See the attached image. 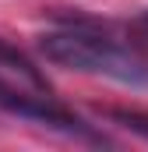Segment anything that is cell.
I'll return each instance as SVG.
<instances>
[{
  "mask_svg": "<svg viewBox=\"0 0 148 152\" xmlns=\"http://www.w3.org/2000/svg\"><path fill=\"white\" fill-rule=\"evenodd\" d=\"M39 50H42L46 60H53L57 67H67V71L113 78V81L134 85V88L148 85V64L145 60H138L131 50H123L110 36H99V32H88V28L49 32V36H42Z\"/></svg>",
  "mask_w": 148,
  "mask_h": 152,
  "instance_id": "cell-1",
  "label": "cell"
},
{
  "mask_svg": "<svg viewBox=\"0 0 148 152\" xmlns=\"http://www.w3.org/2000/svg\"><path fill=\"white\" fill-rule=\"evenodd\" d=\"M0 110L18 117V120H28V124H39V127H53L60 134L81 138V142H102L85 120L67 113L64 106H57L49 99V92H39L32 85H11L7 78H0Z\"/></svg>",
  "mask_w": 148,
  "mask_h": 152,
  "instance_id": "cell-2",
  "label": "cell"
},
{
  "mask_svg": "<svg viewBox=\"0 0 148 152\" xmlns=\"http://www.w3.org/2000/svg\"><path fill=\"white\" fill-rule=\"evenodd\" d=\"M106 117H110V120H116L120 127H127V131L141 134V138L148 142V113H141V110H123V106H110V110H106Z\"/></svg>",
  "mask_w": 148,
  "mask_h": 152,
  "instance_id": "cell-3",
  "label": "cell"
},
{
  "mask_svg": "<svg viewBox=\"0 0 148 152\" xmlns=\"http://www.w3.org/2000/svg\"><path fill=\"white\" fill-rule=\"evenodd\" d=\"M145 25H148V14H145Z\"/></svg>",
  "mask_w": 148,
  "mask_h": 152,
  "instance_id": "cell-4",
  "label": "cell"
}]
</instances>
